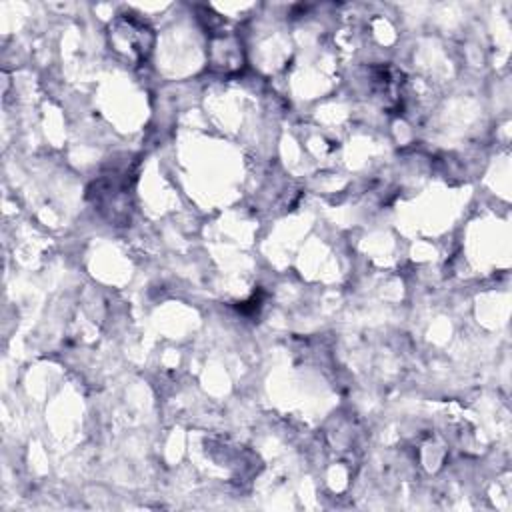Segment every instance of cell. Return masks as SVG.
Returning a JSON list of instances; mask_svg holds the SVG:
<instances>
[{
  "mask_svg": "<svg viewBox=\"0 0 512 512\" xmlns=\"http://www.w3.org/2000/svg\"><path fill=\"white\" fill-rule=\"evenodd\" d=\"M108 40L112 50L124 60L142 62L152 50L154 34L144 20L136 18L134 14H122L110 24Z\"/></svg>",
  "mask_w": 512,
  "mask_h": 512,
  "instance_id": "obj_1",
  "label": "cell"
},
{
  "mask_svg": "<svg viewBox=\"0 0 512 512\" xmlns=\"http://www.w3.org/2000/svg\"><path fill=\"white\" fill-rule=\"evenodd\" d=\"M210 60L220 70H236L242 66V46L240 40L230 32H220L212 38L210 44Z\"/></svg>",
  "mask_w": 512,
  "mask_h": 512,
  "instance_id": "obj_2",
  "label": "cell"
}]
</instances>
